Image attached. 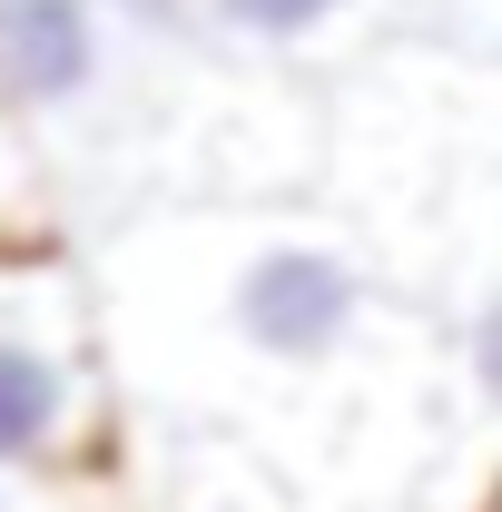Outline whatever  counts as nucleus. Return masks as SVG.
Listing matches in <instances>:
<instances>
[{"instance_id": "f257e3e1", "label": "nucleus", "mask_w": 502, "mask_h": 512, "mask_svg": "<svg viewBox=\"0 0 502 512\" xmlns=\"http://www.w3.org/2000/svg\"><path fill=\"white\" fill-rule=\"evenodd\" d=\"M217 325H227V345L247 365L315 375V365H335L365 335V266L335 247V237H256L227 266Z\"/></svg>"}, {"instance_id": "39448f33", "label": "nucleus", "mask_w": 502, "mask_h": 512, "mask_svg": "<svg viewBox=\"0 0 502 512\" xmlns=\"http://www.w3.org/2000/svg\"><path fill=\"white\" fill-rule=\"evenodd\" d=\"M473 384H483V394L502 404V296L483 306V316H473Z\"/></svg>"}, {"instance_id": "7ed1b4c3", "label": "nucleus", "mask_w": 502, "mask_h": 512, "mask_svg": "<svg viewBox=\"0 0 502 512\" xmlns=\"http://www.w3.org/2000/svg\"><path fill=\"white\" fill-rule=\"evenodd\" d=\"M69 414H79V375L40 325L0 316V473H30L69 444Z\"/></svg>"}, {"instance_id": "20e7f679", "label": "nucleus", "mask_w": 502, "mask_h": 512, "mask_svg": "<svg viewBox=\"0 0 502 512\" xmlns=\"http://www.w3.org/2000/svg\"><path fill=\"white\" fill-rule=\"evenodd\" d=\"M365 0H197V20H217L227 40H247V50H306L325 40L335 20H355Z\"/></svg>"}, {"instance_id": "f03ea898", "label": "nucleus", "mask_w": 502, "mask_h": 512, "mask_svg": "<svg viewBox=\"0 0 502 512\" xmlns=\"http://www.w3.org/2000/svg\"><path fill=\"white\" fill-rule=\"evenodd\" d=\"M109 0H0V109L60 119L109 79Z\"/></svg>"}]
</instances>
